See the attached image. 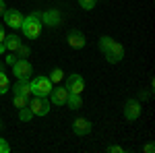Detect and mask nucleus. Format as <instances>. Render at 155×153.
<instances>
[{"mask_svg":"<svg viewBox=\"0 0 155 153\" xmlns=\"http://www.w3.org/2000/svg\"><path fill=\"white\" fill-rule=\"evenodd\" d=\"M41 27H44V23H41V19H39V11L31 12L29 17H23L21 29H23L25 37H29V39H35V37H39V33H41Z\"/></svg>","mask_w":155,"mask_h":153,"instance_id":"obj_1","label":"nucleus"},{"mask_svg":"<svg viewBox=\"0 0 155 153\" xmlns=\"http://www.w3.org/2000/svg\"><path fill=\"white\" fill-rule=\"evenodd\" d=\"M29 85H31V95L37 97H48L52 91V81L48 77H35L33 81H29Z\"/></svg>","mask_w":155,"mask_h":153,"instance_id":"obj_2","label":"nucleus"},{"mask_svg":"<svg viewBox=\"0 0 155 153\" xmlns=\"http://www.w3.org/2000/svg\"><path fill=\"white\" fill-rule=\"evenodd\" d=\"M104 56H106V60L107 62H112V64H116V62H120V60L124 58V46L120 44V42H112L110 46H107V50L106 52H101Z\"/></svg>","mask_w":155,"mask_h":153,"instance_id":"obj_3","label":"nucleus"},{"mask_svg":"<svg viewBox=\"0 0 155 153\" xmlns=\"http://www.w3.org/2000/svg\"><path fill=\"white\" fill-rule=\"evenodd\" d=\"M31 72H33V68H31V64L27 62V58H17L12 62V75H15L17 79H29Z\"/></svg>","mask_w":155,"mask_h":153,"instance_id":"obj_4","label":"nucleus"},{"mask_svg":"<svg viewBox=\"0 0 155 153\" xmlns=\"http://www.w3.org/2000/svg\"><path fill=\"white\" fill-rule=\"evenodd\" d=\"M27 106H29V110H31V112H33V116H46V114L50 112L48 97H37V95H35V97H33Z\"/></svg>","mask_w":155,"mask_h":153,"instance_id":"obj_5","label":"nucleus"},{"mask_svg":"<svg viewBox=\"0 0 155 153\" xmlns=\"http://www.w3.org/2000/svg\"><path fill=\"white\" fill-rule=\"evenodd\" d=\"M66 89H68V93H83L85 79L81 75H77V72L68 75V77H66Z\"/></svg>","mask_w":155,"mask_h":153,"instance_id":"obj_6","label":"nucleus"},{"mask_svg":"<svg viewBox=\"0 0 155 153\" xmlns=\"http://www.w3.org/2000/svg\"><path fill=\"white\" fill-rule=\"evenodd\" d=\"M2 17H4V23L8 25L11 29H21L23 15H21L19 11H15V8H6V11L2 12Z\"/></svg>","mask_w":155,"mask_h":153,"instance_id":"obj_7","label":"nucleus"},{"mask_svg":"<svg viewBox=\"0 0 155 153\" xmlns=\"http://www.w3.org/2000/svg\"><path fill=\"white\" fill-rule=\"evenodd\" d=\"M139 116H141V104H139L137 99H128V101L124 104V118H126L128 122H134Z\"/></svg>","mask_w":155,"mask_h":153,"instance_id":"obj_8","label":"nucleus"},{"mask_svg":"<svg viewBox=\"0 0 155 153\" xmlns=\"http://www.w3.org/2000/svg\"><path fill=\"white\" fill-rule=\"evenodd\" d=\"M48 97L52 99L54 106H64L66 99H68V89H66V87H56V89L52 87V91H50Z\"/></svg>","mask_w":155,"mask_h":153,"instance_id":"obj_9","label":"nucleus"},{"mask_svg":"<svg viewBox=\"0 0 155 153\" xmlns=\"http://www.w3.org/2000/svg\"><path fill=\"white\" fill-rule=\"evenodd\" d=\"M39 19H41V23H46L48 27H56V25L62 21V15L58 11H46V12H39Z\"/></svg>","mask_w":155,"mask_h":153,"instance_id":"obj_10","label":"nucleus"},{"mask_svg":"<svg viewBox=\"0 0 155 153\" xmlns=\"http://www.w3.org/2000/svg\"><path fill=\"white\" fill-rule=\"evenodd\" d=\"M72 130H74L77 135L85 137V135H89V132H91V122H89L87 118H77V120L72 122Z\"/></svg>","mask_w":155,"mask_h":153,"instance_id":"obj_11","label":"nucleus"},{"mask_svg":"<svg viewBox=\"0 0 155 153\" xmlns=\"http://www.w3.org/2000/svg\"><path fill=\"white\" fill-rule=\"evenodd\" d=\"M11 89H12V93L25 95V97H29V95H31V85H29V79H19V81L15 83Z\"/></svg>","mask_w":155,"mask_h":153,"instance_id":"obj_12","label":"nucleus"},{"mask_svg":"<svg viewBox=\"0 0 155 153\" xmlns=\"http://www.w3.org/2000/svg\"><path fill=\"white\" fill-rule=\"evenodd\" d=\"M66 39H68V46L71 48H83L85 46V35L81 31H77V29H72Z\"/></svg>","mask_w":155,"mask_h":153,"instance_id":"obj_13","label":"nucleus"},{"mask_svg":"<svg viewBox=\"0 0 155 153\" xmlns=\"http://www.w3.org/2000/svg\"><path fill=\"white\" fill-rule=\"evenodd\" d=\"M2 44H4V48H6V52H12V54H15V52L19 50V46H21V37L12 33V35L4 37V42H2Z\"/></svg>","mask_w":155,"mask_h":153,"instance_id":"obj_14","label":"nucleus"},{"mask_svg":"<svg viewBox=\"0 0 155 153\" xmlns=\"http://www.w3.org/2000/svg\"><path fill=\"white\" fill-rule=\"evenodd\" d=\"M66 104L71 110H79V108L83 106V99H81V93H68V99H66Z\"/></svg>","mask_w":155,"mask_h":153,"instance_id":"obj_15","label":"nucleus"},{"mask_svg":"<svg viewBox=\"0 0 155 153\" xmlns=\"http://www.w3.org/2000/svg\"><path fill=\"white\" fill-rule=\"evenodd\" d=\"M8 89H11V81H8L6 72H4V71H0V95H2V93H6Z\"/></svg>","mask_w":155,"mask_h":153,"instance_id":"obj_16","label":"nucleus"},{"mask_svg":"<svg viewBox=\"0 0 155 153\" xmlns=\"http://www.w3.org/2000/svg\"><path fill=\"white\" fill-rule=\"evenodd\" d=\"M27 104H29V97L15 93V97H12V106H15V108H19V110H21V108H25Z\"/></svg>","mask_w":155,"mask_h":153,"instance_id":"obj_17","label":"nucleus"},{"mask_svg":"<svg viewBox=\"0 0 155 153\" xmlns=\"http://www.w3.org/2000/svg\"><path fill=\"white\" fill-rule=\"evenodd\" d=\"M19 118H21L23 122H29V120L33 118V112L29 110V106H25V108H21V110H19Z\"/></svg>","mask_w":155,"mask_h":153,"instance_id":"obj_18","label":"nucleus"},{"mask_svg":"<svg viewBox=\"0 0 155 153\" xmlns=\"http://www.w3.org/2000/svg\"><path fill=\"white\" fill-rule=\"evenodd\" d=\"M48 79H50L52 83H60L62 79H64V71H60V68H54V71H52V75H50Z\"/></svg>","mask_w":155,"mask_h":153,"instance_id":"obj_19","label":"nucleus"},{"mask_svg":"<svg viewBox=\"0 0 155 153\" xmlns=\"http://www.w3.org/2000/svg\"><path fill=\"white\" fill-rule=\"evenodd\" d=\"M15 54H17L19 58H27V56L31 54V50H29V48H27V46H23V44H21V46H19V50H17Z\"/></svg>","mask_w":155,"mask_h":153,"instance_id":"obj_20","label":"nucleus"},{"mask_svg":"<svg viewBox=\"0 0 155 153\" xmlns=\"http://www.w3.org/2000/svg\"><path fill=\"white\" fill-rule=\"evenodd\" d=\"M95 2H97V0H79V4L83 6L85 11H91V8L95 6Z\"/></svg>","mask_w":155,"mask_h":153,"instance_id":"obj_21","label":"nucleus"},{"mask_svg":"<svg viewBox=\"0 0 155 153\" xmlns=\"http://www.w3.org/2000/svg\"><path fill=\"white\" fill-rule=\"evenodd\" d=\"M11 151V145L4 141V139H0V153H8Z\"/></svg>","mask_w":155,"mask_h":153,"instance_id":"obj_22","label":"nucleus"},{"mask_svg":"<svg viewBox=\"0 0 155 153\" xmlns=\"http://www.w3.org/2000/svg\"><path fill=\"white\" fill-rule=\"evenodd\" d=\"M107 151H110V153H122L124 149H122V147H118V145H112V147H107Z\"/></svg>","mask_w":155,"mask_h":153,"instance_id":"obj_23","label":"nucleus"},{"mask_svg":"<svg viewBox=\"0 0 155 153\" xmlns=\"http://www.w3.org/2000/svg\"><path fill=\"white\" fill-rule=\"evenodd\" d=\"M17 60V56H12V52H8V56H6V64H12Z\"/></svg>","mask_w":155,"mask_h":153,"instance_id":"obj_24","label":"nucleus"},{"mask_svg":"<svg viewBox=\"0 0 155 153\" xmlns=\"http://www.w3.org/2000/svg\"><path fill=\"white\" fill-rule=\"evenodd\" d=\"M4 37H6V31H4V27H2V23H0V44L4 42Z\"/></svg>","mask_w":155,"mask_h":153,"instance_id":"obj_25","label":"nucleus"},{"mask_svg":"<svg viewBox=\"0 0 155 153\" xmlns=\"http://www.w3.org/2000/svg\"><path fill=\"white\" fill-rule=\"evenodd\" d=\"M153 151H155L153 143H149V145H145V153H153Z\"/></svg>","mask_w":155,"mask_h":153,"instance_id":"obj_26","label":"nucleus"},{"mask_svg":"<svg viewBox=\"0 0 155 153\" xmlns=\"http://www.w3.org/2000/svg\"><path fill=\"white\" fill-rule=\"evenodd\" d=\"M6 11V6H4V0H0V15Z\"/></svg>","mask_w":155,"mask_h":153,"instance_id":"obj_27","label":"nucleus"},{"mask_svg":"<svg viewBox=\"0 0 155 153\" xmlns=\"http://www.w3.org/2000/svg\"><path fill=\"white\" fill-rule=\"evenodd\" d=\"M6 52V48H4V44H0V54H4Z\"/></svg>","mask_w":155,"mask_h":153,"instance_id":"obj_28","label":"nucleus"},{"mask_svg":"<svg viewBox=\"0 0 155 153\" xmlns=\"http://www.w3.org/2000/svg\"><path fill=\"white\" fill-rule=\"evenodd\" d=\"M0 71H4V66H2V62H0Z\"/></svg>","mask_w":155,"mask_h":153,"instance_id":"obj_29","label":"nucleus"}]
</instances>
